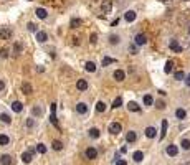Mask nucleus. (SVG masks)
<instances>
[{"label":"nucleus","mask_w":190,"mask_h":165,"mask_svg":"<svg viewBox=\"0 0 190 165\" xmlns=\"http://www.w3.org/2000/svg\"><path fill=\"white\" fill-rule=\"evenodd\" d=\"M12 35H13V32L8 26H2V28H0V36H2V40H10Z\"/></svg>","instance_id":"nucleus-1"},{"label":"nucleus","mask_w":190,"mask_h":165,"mask_svg":"<svg viewBox=\"0 0 190 165\" xmlns=\"http://www.w3.org/2000/svg\"><path fill=\"white\" fill-rule=\"evenodd\" d=\"M121 129H122V127H121L119 122H111V124H109V132L114 134V135H118L119 132H121Z\"/></svg>","instance_id":"nucleus-2"},{"label":"nucleus","mask_w":190,"mask_h":165,"mask_svg":"<svg viewBox=\"0 0 190 165\" xmlns=\"http://www.w3.org/2000/svg\"><path fill=\"white\" fill-rule=\"evenodd\" d=\"M147 43V36H145L144 33H139V35H136V45H145Z\"/></svg>","instance_id":"nucleus-3"},{"label":"nucleus","mask_w":190,"mask_h":165,"mask_svg":"<svg viewBox=\"0 0 190 165\" xmlns=\"http://www.w3.org/2000/svg\"><path fill=\"white\" fill-rule=\"evenodd\" d=\"M86 157L89 158V160L96 158V157H98V150H96L94 147H89V149H86Z\"/></svg>","instance_id":"nucleus-4"},{"label":"nucleus","mask_w":190,"mask_h":165,"mask_svg":"<svg viewBox=\"0 0 190 165\" xmlns=\"http://www.w3.org/2000/svg\"><path fill=\"white\" fill-rule=\"evenodd\" d=\"M32 157H33V149H32V150L23 152V154H22V160H23L25 164H30V162H32Z\"/></svg>","instance_id":"nucleus-5"},{"label":"nucleus","mask_w":190,"mask_h":165,"mask_svg":"<svg viewBox=\"0 0 190 165\" xmlns=\"http://www.w3.org/2000/svg\"><path fill=\"white\" fill-rule=\"evenodd\" d=\"M112 76H114V79H116V81H124V78H126V73L122 71V69H116Z\"/></svg>","instance_id":"nucleus-6"},{"label":"nucleus","mask_w":190,"mask_h":165,"mask_svg":"<svg viewBox=\"0 0 190 165\" xmlns=\"http://www.w3.org/2000/svg\"><path fill=\"white\" fill-rule=\"evenodd\" d=\"M76 88H78L79 91L88 89V81H86V79H78V81H76Z\"/></svg>","instance_id":"nucleus-7"},{"label":"nucleus","mask_w":190,"mask_h":165,"mask_svg":"<svg viewBox=\"0 0 190 165\" xmlns=\"http://www.w3.org/2000/svg\"><path fill=\"white\" fill-rule=\"evenodd\" d=\"M111 7H112L111 0H106L104 3H103V7H101V12L104 13V15H106V13H109V12H111Z\"/></svg>","instance_id":"nucleus-8"},{"label":"nucleus","mask_w":190,"mask_h":165,"mask_svg":"<svg viewBox=\"0 0 190 165\" xmlns=\"http://www.w3.org/2000/svg\"><path fill=\"white\" fill-rule=\"evenodd\" d=\"M124 18H126V22H134L136 20V12L134 10H127L124 13Z\"/></svg>","instance_id":"nucleus-9"},{"label":"nucleus","mask_w":190,"mask_h":165,"mask_svg":"<svg viewBox=\"0 0 190 165\" xmlns=\"http://www.w3.org/2000/svg\"><path fill=\"white\" fill-rule=\"evenodd\" d=\"M169 46H170V50H174L175 53H180V51H182V46H179L177 40H172L170 43H169Z\"/></svg>","instance_id":"nucleus-10"},{"label":"nucleus","mask_w":190,"mask_h":165,"mask_svg":"<svg viewBox=\"0 0 190 165\" xmlns=\"http://www.w3.org/2000/svg\"><path fill=\"white\" fill-rule=\"evenodd\" d=\"M136 139H137V134H136L134 131H129V132H127V135H126V140H127L129 144H131V142H136Z\"/></svg>","instance_id":"nucleus-11"},{"label":"nucleus","mask_w":190,"mask_h":165,"mask_svg":"<svg viewBox=\"0 0 190 165\" xmlns=\"http://www.w3.org/2000/svg\"><path fill=\"white\" fill-rule=\"evenodd\" d=\"M167 154L170 155V157H175L179 154V149H177V145H169L167 147Z\"/></svg>","instance_id":"nucleus-12"},{"label":"nucleus","mask_w":190,"mask_h":165,"mask_svg":"<svg viewBox=\"0 0 190 165\" xmlns=\"http://www.w3.org/2000/svg\"><path fill=\"white\" fill-rule=\"evenodd\" d=\"M76 111H78L79 114H86V112H88V106H86L85 102H78V104H76Z\"/></svg>","instance_id":"nucleus-13"},{"label":"nucleus","mask_w":190,"mask_h":165,"mask_svg":"<svg viewBox=\"0 0 190 165\" xmlns=\"http://www.w3.org/2000/svg\"><path fill=\"white\" fill-rule=\"evenodd\" d=\"M0 164L2 165H12V157H10V155H2V157H0Z\"/></svg>","instance_id":"nucleus-14"},{"label":"nucleus","mask_w":190,"mask_h":165,"mask_svg":"<svg viewBox=\"0 0 190 165\" xmlns=\"http://www.w3.org/2000/svg\"><path fill=\"white\" fill-rule=\"evenodd\" d=\"M127 109H129V111H132V112H139V111H141L139 104H137V102H134V101H131V102L127 104Z\"/></svg>","instance_id":"nucleus-15"},{"label":"nucleus","mask_w":190,"mask_h":165,"mask_svg":"<svg viewBox=\"0 0 190 165\" xmlns=\"http://www.w3.org/2000/svg\"><path fill=\"white\" fill-rule=\"evenodd\" d=\"M167 125H169V122H167V121H162V129H160V140H162V139L165 137V134H167Z\"/></svg>","instance_id":"nucleus-16"},{"label":"nucleus","mask_w":190,"mask_h":165,"mask_svg":"<svg viewBox=\"0 0 190 165\" xmlns=\"http://www.w3.org/2000/svg\"><path fill=\"white\" fill-rule=\"evenodd\" d=\"M37 40H38L40 43H45L46 40H48V35H46L45 32H38L37 33Z\"/></svg>","instance_id":"nucleus-17"},{"label":"nucleus","mask_w":190,"mask_h":165,"mask_svg":"<svg viewBox=\"0 0 190 165\" xmlns=\"http://www.w3.org/2000/svg\"><path fill=\"white\" fill-rule=\"evenodd\" d=\"M12 109L15 112H22V109H23V104H22V102H18V101H15V102H12Z\"/></svg>","instance_id":"nucleus-18"},{"label":"nucleus","mask_w":190,"mask_h":165,"mask_svg":"<svg viewBox=\"0 0 190 165\" xmlns=\"http://www.w3.org/2000/svg\"><path fill=\"white\" fill-rule=\"evenodd\" d=\"M22 91L25 92V94H32L33 89H32V86L28 84V83H23V84H22Z\"/></svg>","instance_id":"nucleus-19"},{"label":"nucleus","mask_w":190,"mask_h":165,"mask_svg":"<svg viewBox=\"0 0 190 165\" xmlns=\"http://www.w3.org/2000/svg\"><path fill=\"white\" fill-rule=\"evenodd\" d=\"M156 129H154V127H147V129H145V135H147V137L149 139H152V137H156Z\"/></svg>","instance_id":"nucleus-20"},{"label":"nucleus","mask_w":190,"mask_h":165,"mask_svg":"<svg viewBox=\"0 0 190 165\" xmlns=\"http://www.w3.org/2000/svg\"><path fill=\"white\" fill-rule=\"evenodd\" d=\"M46 15H48V13H46L45 8H41V7L37 8V17H38V18H46Z\"/></svg>","instance_id":"nucleus-21"},{"label":"nucleus","mask_w":190,"mask_h":165,"mask_svg":"<svg viewBox=\"0 0 190 165\" xmlns=\"http://www.w3.org/2000/svg\"><path fill=\"white\" fill-rule=\"evenodd\" d=\"M85 68H86V71H89V73L96 71V65H94L93 61H88V63L85 65Z\"/></svg>","instance_id":"nucleus-22"},{"label":"nucleus","mask_w":190,"mask_h":165,"mask_svg":"<svg viewBox=\"0 0 190 165\" xmlns=\"http://www.w3.org/2000/svg\"><path fill=\"white\" fill-rule=\"evenodd\" d=\"M96 111L98 112H104L106 111V102L104 101H99L98 104H96Z\"/></svg>","instance_id":"nucleus-23"},{"label":"nucleus","mask_w":190,"mask_h":165,"mask_svg":"<svg viewBox=\"0 0 190 165\" xmlns=\"http://www.w3.org/2000/svg\"><path fill=\"white\" fill-rule=\"evenodd\" d=\"M132 158H134L136 162H141V160L144 158V154H142L141 150H137V152H134V155H132Z\"/></svg>","instance_id":"nucleus-24"},{"label":"nucleus","mask_w":190,"mask_h":165,"mask_svg":"<svg viewBox=\"0 0 190 165\" xmlns=\"http://www.w3.org/2000/svg\"><path fill=\"white\" fill-rule=\"evenodd\" d=\"M89 137H93V139H98V137H99V129H96V127H93V129H89Z\"/></svg>","instance_id":"nucleus-25"},{"label":"nucleus","mask_w":190,"mask_h":165,"mask_svg":"<svg viewBox=\"0 0 190 165\" xmlns=\"http://www.w3.org/2000/svg\"><path fill=\"white\" fill-rule=\"evenodd\" d=\"M8 142H10V139L5 134H0V145H8Z\"/></svg>","instance_id":"nucleus-26"},{"label":"nucleus","mask_w":190,"mask_h":165,"mask_svg":"<svg viewBox=\"0 0 190 165\" xmlns=\"http://www.w3.org/2000/svg\"><path fill=\"white\" fill-rule=\"evenodd\" d=\"M111 63H116V59L109 58V56H104V58H103V66H108V65H111Z\"/></svg>","instance_id":"nucleus-27"},{"label":"nucleus","mask_w":190,"mask_h":165,"mask_svg":"<svg viewBox=\"0 0 190 165\" xmlns=\"http://www.w3.org/2000/svg\"><path fill=\"white\" fill-rule=\"evenodd\" d=\"M81 23H83V22H81V18H73L70 25H71V28H78V26L81 25Z\"/></svg>","instance_id":"nucleus-28"},{"label":"nucleus","mask_w":190,"mask_h":165,"mask_svg":"<svg viewBox=\"0 0 190 165\" xmlns=\"http://www.w3.org/2000/svg\"><path fill=\"white\" fill-rule=\"evenodd\" d=\"M172 68H174V61H170V59H169V61L165 63L164 71H165V73H170V71H172Z\"/></svg>","instance_id":"nucleus-29"},{"label":"nucleus","mask_w":190,"mask_h":165,"mask_svg":"<svg viewBox=\"0 0 190 165\" xmlns=\"http://www.w3.org/2000/svg\"><path fill=\"white\" fill-rule=\"evenodd\" d=\"M0 119H2V122H5V124H10L12 122V119L8 114H0Z\"/></svg>","instance_id":"nucleus-30"},{"label":"nucleus","mask_w":190,"mask_h":165,"mask_svg":"<svg viewBox=\"0 0 190 165\" xmlns=\"http://www.w3.org/2000/svg\"><path fill=\"white\" fill-rule=\"evenodd\" d=\"M152 102H154V99H152V96H149V94H145V96H144V104H145V106H151Z\"/></svg>","instance_id":"nucleus-31"},{"label":"nucleus","mask_w":190,"mask_h":165,"mask_svg":"<svg viewBox=\"0 0 190 165\" xmlns=\"http://www.w3.org/2000/svg\"><path fill=\"white\" fill-rule=\"evenodd\" d=\"M53 149H55V150H61V149H63V144H61L60 140H53Z\"/></svg>","instance_id":"nucleus-32"},{"label":"nucleus","mask_w":190,"mask_h":165,"mask_svg":"<svg viewBox=\"0 0 190 165\" xmlns=\"http://www.w3.org/2000/svg\"><path fill=\"white\" fill-rule=\"evenodd\" d=\"M121 104H122V99H121V98H116L114 101H112V107H114V109H118Z\"/></svg>","instance_id":"nucleus-33"},{"label":"nucleus","mask_w":190,"mask_h":165,"mask_svg":"<svg viewBox=\"0 0 190 165\" xmlns=\"http://www.w3.org/2000/svg\"><path fill=\"white\" fill-rule=\"evenodd\" d=\"M175 116H177L179 119H185V109H177V111H175Z\"/></svg>","instance_id":"nucleus-34"},{"label":"nucleus","mask_w":190,"mask_h":165,"mask_svg":"<svg viewBox=\"0 0 190 165\" xmlns=\"http://www.w3.org/2000/svg\"><path fill=\"white\" fill-rule=\"evenodd\" d=\"M182 149H184V150H189L190 149V140L189 139H184V140H182Z\"/></svg>","instance_id":"nucleus-35"},{"label":"nucleus","mask_w":190,"mask_h":165,"mask_svg":"<svg viewBox=\"0 0 190 165\" xmlns=\"http://www.w3.org/2000/svg\"><path fill=\"white\" fill-rule=\"evenodd\" d=\"M175 79H179V81H182V79H185V74H184V71H177V73H175Z\"/></svg>","instance_id":"nucleus-36"},{"label":"nucleus","mask_w":190,"mask_h":165,"mask_svg":"<svg viewBox=\"0 0 190 165\" xmlns=\"http://www.w3.org/2000/svg\"><path fill=\"white\" fill-rule=\"evenodd\" d=\"M37 150H38L40 154H45V152H46V147L43 144H38V145H37Z\"/></svg>","instance_id":"nucleus-37"},{"label":"nucleus","mask_w":190,"mask_h":165,"mask_svg":"<svg viewBox=\"0 0 190 165\" xmlns=\"http://www.w3.org/2000/svg\"><path fill=\"white\" fill-rule=\"evenodd\" d=\"M50 121H51L53 125H56V127H58V121H56V116H55V112H51V117H50Z\"/></svg>","instance_id":"nucleus-38"},{"label":"nucleus","mask_w":190,"mask_h":165,"mask_svg":"<svg viewBox=\"0 0 190 165\" xmlns=\"http://www.w3.org/2000/svg\"><path fill=\"white\" fill-rule=\"evenodd\" d=\"M26 28H28L30 32H37V25H35V23H28V25H26Z\"/></svg>","instance_id":"nucleus-39"},{"label":"nucleus","mask_w":190,"mask_h":165,"mask_svg":"<svg viewBox=\"0 0 190 165\" xmlns=\"http://www.w3.org/2000/svg\"><path fill=\"white\" fill-rule=\"evenodd\" d=\"M0 56H2V58H7V56H8V50H7V48H2V51H0Z\"/></svg>","instance_id":"nucleus-40"},{"label":"nucleus","mask_w":190,"mask_h":165,"mask_svg":"<svg viewBox=\"0 0 190 165\" xmlns=\"http://www.w3.org/2000/svg\"><path fill=\"white\" fill-rule=\"evenodd\" d=\"M109 41H111V43H118V41H119V36H116V35H111Z\"/></svg>","instance_id":"nucleus-41"},{"label":"nucleus","mask_w":190,"mask_h":165,"mask_svg":"<svg viewBox=\"0 0 190 165\" xmlns=\"http://www.w3.org/2000/svg\"><path fill=\"white\" fill-rule=\"evenodd\" d=\"M89 41H91L93 45H94V43L98 41V35H96V33H93V35H91V40H89Z\"/></svg>","instance_id":"nucleus-42"},{"label":"nucleus","mask_w":190,"mask_h":165,"mask_svg":"<svg viewBox=\"0 0 190 165\" xmlns=\"http://www.w3.org/2000/svg\"><path fill=\"white\" fill-rule=\"evenodd\" d=\"M116 165H127V162L122 160V158H119V160H116Z\"/></svg>","instance_id":"nucleus-43"},{"label":"nucleus","mask_w":190,"mask_h":165,"mask_svg":"<svg viewBox=\"0 0 190 165\" xmlns=\"http://www.w3.org/2000/svg\"><path fill=\"white\" fill-rule=\"evenodd\" d=\"M26 125H28V127H33V125H35V121H33V119H28V121H26Z\"/></svg>","instance_id":"nucleus-44"},{"label":"nucleus","mask_w":190,"mask_h":165,"mask_svg":"<svg viewBox=\"0 0 190 165\" xmlns=\"http://www.w3.org/2000/svg\"><path fill=\"white\" fill-rule=\"evenodd\" d=\"M157 107H159V109H164V107H165L164 101H157Z\"/></svg>","instance_id":"nucleus-45"},{"label":"nucleus","mask_w":190,"mask_h":165,"mask_svg":"<svg viewBox=\"0 0 190 165\" xmlns=\"http://www.w3.org/2000/svg\"><path fill=\"white\" fill-rule=\"evenodd\" d=\"M20 51H22V45L17 43V45H15V53H20Z\"/></svg>","instance_id":"nucleus-46"},{"label":"nucleus","mask_w":190,"mask_h":165,"mask_svg":"<svg viewBox=\"0 0 190 165\" xmlns=\"http://www.w3.org/2000/svg\"><path fill=\"white\" fill-rule=\"evenodd\" d=\"M185 84L190 88V74H187V76H185Z\"/></svg>","instance_id":"nucleus-47"},{"label":"nucleus","mask_w":190,"mask_h":165,"mask_svg":"<svg viewBox=\"0 0 190 165\" xmlns=\"http://www.w3.org/2000/svg\"><path fill=\"white\" fill-rule=\"evenodd\" d=\"M33 114H41V109H38V107H33Z\"/></svg>","instance_id":"nucleus-48"},{"label":"nucleus","mask_w":190,"mask_h":165,"mask_svg":"<svg viewBox=\"0 0 190 165\" xmlns=\"http://www.w3.org/2000/svg\"><path fill=\"white\" fill-rule=\"evenodd\" d=\"M118 23H119V18H116V20H114V22H112V23H111V25H112V26H116V25H118Z\"/></svg>","instance_id":"nucleus-49"},{"label":"nucleus","mask_w":190,"mask_h":165,"mask_svg":"<svg viewBox=\"0 0 190 165\" xmlns=\"http://www.w3.org/2000/svg\"><path fill=\"white\" fill-rule=\"evenodd\" d=\"M3 88H5V83H3V81H0V91H2Z\"/></svg>","instance_id":"nucleus-50"},{"label":"nucleus","mask_w":190,"mask_h":165,"mask_svg":"<svg viewBox=\"0 0 190 165\" xmlns=\"http://www.w3.org/2000/svg\"><path fill=\"white\" fill-rule=\"evenodd\" d=\"M162 2H170V0H162Z\"/></svg>","instance_id":"nucleus-51"},{"label":"nucleus","mask_w":190,"mask_h":165,"mask_svg":"<svg viewBox=\"0 0 190 165\" xmlns=\"http://www.w3.org/2000/svg\"><path fill=\"white\" fill-rule=\"evenodd\" d=\"M189 32H190V26H189Z\"/></svg>","instance_id":"nucleus-52"}]
</instances>
